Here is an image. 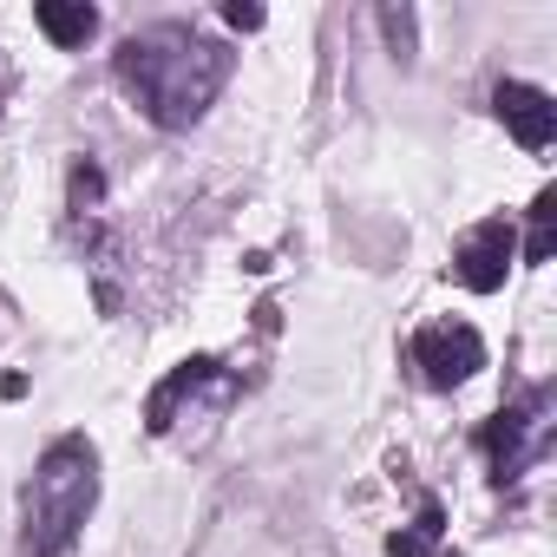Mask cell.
I'll list each match as a JSON object with an SVG mask.
<instances>
[{
    "instance_id": "1",
    "label": "cell",
    "mask_w": 557,
    "mask_h": 557,
    "mask_svg": "<svg viewBox=\"0 0 557 557\" xmlns=\"http://www.w3.org/2000/svg\"><path fill=\"white\" fill-rule=\"evenodd\" d=\"M119 73L158 125H190L230 79V53L216 40H197L190 27H158V34L125 40Z\"/></svg>"
},
{
    "instance_id": "2",
    "label": "cell",
    "mask_w": 557,
    "mask_h": 557,
    "mask_svg": "<svg viewBox=\"0 0 557 557\" xmlns=\"http://www.w3.org/2000/svg\"><path fill=\"white\" fill-rule=\"evenodd\" d=\"M92 498H99V459H92V446L73 433V440H60V446L40 459L34 485H27V550H34V557L66 550V544L79 537Z\"/></svg>"
},
{
    "instance_id": "3",
    "label": "cell",
    "mask_w": 557,
    "mask_h": 557,
    "mask_svg": "<svg viewBox=\"0 0 557 557\" xmlns=\"http://www.w3.org/2000/svg\"><path fill=\"white\" fill-rule=\"evenodd\" d=\"M413 368L426 374V387H459L485 368V342L466 322H426L413 335Z\"/></svg>"
},
{
    "instance_id": "4",
    "label": "cell",
    "mask_w": 557,
    "mask_h": 557,
    "mask_svg": "<svg viewBox=\"0 0 557 557\" xmlns=\"http://www.w3.org/2000/svg\"><path fill=\"white\" fill-rule=\"evenodd\" d=\"M511 256H518V230H511L505 216H485L479 230H466V236H459V249H453V275H459L466 289L492 296V289H505Z\"/></svg>"
},
{
    "instance_id": "5",
    "label": "cell",
    "mask_w": 557,
    "mask_h": 557,
    "mask_svg": "<svg viewBox=\"0 0 557 557\" xmlns=\"http://www.w3.org/2000/svg\"><path fill=\"white\" fill-rule=\"evenodd\" d=\"M544 440H550V407H544V394H537V400H524V407H505V413L485 426V453H492V472H498V479L524 472V466L544 453Z\"/></svg>"
},
{
    "instance_id": "6",
    "label": "cell",
    "mask_w": 557,
    "mask_h": 557,
    "mask_svg": "<svg viewBox=\"0 0 557 557\" xmlns=\"http://www.w3.org/2000/svg\"><path fill=\"white\" fill-rule=\"evenodd\" d=\"M203 394H210V400H230V394H236V381H230L216 361H184V368L151 394V407H145L151 433H177V420H184V413H197V407H203Z\"/></svg>"
},
{
    "instance_id": "7",
    "label": "cell",
    "mask_w": 557,
    "mask_h": 557,
    "mask_svg": "<svg viewBox=\"0 0 557 557\" xmlns=\"http://www.w3.org/2000/svg\"><path fill=\"white\" fill-rule=\"evenodd\" d=\"M492 106H498V119L518 132L524 151H544V145L557 138V106H550V92H537V86H524V79H505V86L492 92Z\"/></svg>"
},
{
    "instance_id": "8",
    "label": "cell",
    "mask_w": 557,
    "mask_h": 557,
    "mask_svg": "<svg viewBox=\"0 0 557 557\" xmlns=\"http://www.w3.org/2000/svg\"><path fill=\"white\" fill-rule=\"evenodd\" d=\"M34 21L47 27L53 47H86V40L99 34V14H92V8H66V0H40Z\"/></svg>"
},
{
    "instance_id": "9",
    "label": "cell",
    "mask_w": 557,
    "mask_h": 557,
    "mask_svg": "<svg viewBox=\"0 0 557 557\" xmlns=\"http://www.w3.org/2000/svg\"><path fill=\"white\" fill-rule=\"evenodd\" d=\"M550 243H557V190H537V203H531V243H524V262H550Z\"/></svg>"
},
{
    "instance_id": "10",
    "label": "cell",
    "mask_w": 557,
    "mask_h": 557,
    "mask_svg": "<svg viewBox=\"0 0 557 557\" xmlns=\"http://www.w3.org/2000/svg\"><path fill=\"white\" fill-rule=\"evenodd\" d=\"M433 537H440V505H426V511H420V524H413L407 537H394V557H426V550H433Z\"/></svg>"
},
{
    "instance_id": "11",
    "label": "cell",
    "mask_w": 557,
    "mask_h": 557,
    "mask_svg": "<svg viewBox=\"0 0 557 557\" xmlns=\"http://www.w3.org/2000/svg\"><path fill=\"white\" fill-rule=\"evenodd\" d=\"M230 27H262V8H243V0H236V8H230Z\"/></svg>"
}]
</instances>
